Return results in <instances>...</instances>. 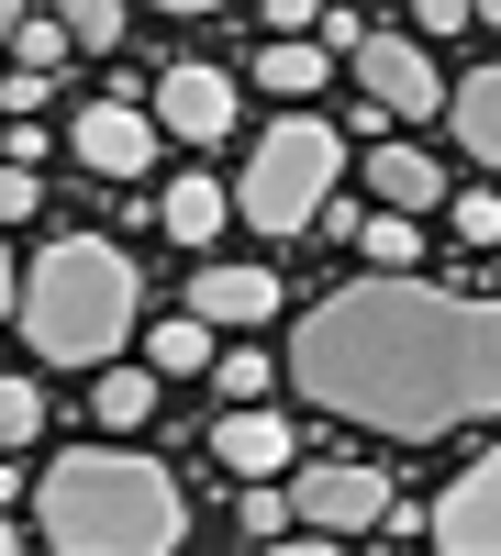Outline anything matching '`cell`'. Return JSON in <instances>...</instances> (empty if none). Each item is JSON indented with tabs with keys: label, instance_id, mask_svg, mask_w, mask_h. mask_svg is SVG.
<instances>
[{
	"label": "cell",
	"instance_id": "6da1fadb",
	"mask_svg": "<svg viewBox=\"0 0 501 556\" xmlns=\"http://www.w3.org/2000/svg\"><path fill=\"white\" fill-rule=\"evenodd\" d=\"M290 379L312 412L368 434H458L501 412V301L424 278H346L290 323Z\"/></svg>",
	"mask_w": 501,
	"mask_h": 556
},
{
	"label": "cell",
	"instance_id": "d6986e66",
	"mask_svg": "<svg viewBox=\"0 0 501 556\" xmlns=\"http://www.w3.org/2000/svg\"><path fill=\"white\" fill-rule=\"evenodd\" d=\"M324 67H335V56H324L312 34H301V45H267V89H290V101H301V89H324Z\"/></svg>",
	"mask_w": 501,
	"mask_h": 556
},
{
	"label": "cell",
	"instance_id": "4dcf8cb0",
	"mask_svg": "<svg viewBox=\"0 0 501 556\" xmlns=\"http://www.w3.org/2000/svg\"><path fill=\"white\" fill-rule=\"evenodd\" d=\"M0 556H34V545H23V534H12V513H0Z\"/></svg>",
	"mask_w": 501,
	"mask_h": 556
},
{
	"label": "cell",
	"instance_id": "8992f818",
	"mask_svg": "<svg viewBox=\"0 0 501 556\" xmlns=\"http://www.w3.org/2000/svg\"><path fill=\"white\" fill-rule=\"evenodd\" d=\"M346 67H356V89L379 101V123H390V112H446V78H435V56H424L413 34H356Z\"/></svg>",
	"mask_w": 501,
	"mask_h": 556
},
{
	"label": "cell",
	"instance_id": "7402d4cb",
	"mask_svg": "<svg viewBox=\"0 0 501 556\" xmlns=\"http://www.w3.org/2000/svg\"><path fill=\"white\" fill-rule=\"evenodd\" d=\"M446 223L458 245H501V190H446Z\"/></svg>",
	"mask_w": 501,
	"mask_h": 556
},
{
	"label": "cell",
	"instance_id": "2e32d148",
	"mask_svg": "<svg viewBox=\"0 0 501 556\" xmlns=\"http://www.w3.org/2000/svg\"><path fill=\"white\" fill-rule=\"evenodd\" d=\"M356 256H368V278H413V256H424V223L368 212V223H356Z\"/></svg>",
	"mask_w": 501,
	"mask_h": 556
},
{
	"label": "cell",
	"instance_id": "ac0fdd59",
	"mask_svg": "<svg viewBox=\"0 0 501 556\" xmlns=\"http://www.w3.org/2000/svg\"><path fill=\"white\" fill-rule=\"evenodd\" d=\"M12 67H23V78H57V67H67V23H57V12H23V23H12Z\"/></svg>",
	"mask_w": 501,
	"mask_h": 556
},
{
	"label": "cell",
	"instance_id": "5bb4252c",
	"mask_svg": "<svg viewBox=\"0 0 501 556\" xmlns=\"http://www.w3.org/2000/svg\"><path fill=\"white\" fill-rule=\"evenodd\" d=\"M89 412H101L112 434H134L156 412V367H101V379H89Z\"/></svg>",
	"mask_w": 501,
	"mask_h": 556
},
{
	"label": "cell",
	"instance_id": "44dd1931",
	"mask_svg": "<svg viewBox=\"0 0 501 556\" xmlns=\"http://www.w3.org/2000/svg\"><path fill=\"white\" fill-rule=\"evenodd\" d=\"M34 434H45V390H34V379H0V456L34 445Z\"/></svg>",
	"mask_w": 501,
	"mask_h": 556
},
{
	"label": "cell",
	"instance_id": "7a4b0ae2",
	"mask_svg": "<svg viewBox=\"0 0 501 556\" xmlns=\"http://www.w3.org/2000/svg\"><path fill=\"white\" fill-rule=\"evenodd\" d=\"M178 479L134 445H78L34 479V534L45 556H178Z\"/></svg>",
	"mask_w": 501,
	"mask_h": 556
},
{
	"label": "cell",
	"instance_id": "7c38bea8",
	"mask_svg": "<svg viewBox=\"0 0 501 556\" xmlns=\"http://www.w3.org/2000/svg\"><path fill=\"white\" fill-rule=\"evenodd\" d=\"M279 312V278L267 267H201L190 278V323H267Z\"/></svg>",
	"mask_w": 501,
	"mask_h": 556
},
{
	"label": "cell",
	"instance_id": "d4e9b609",
	"mask_svg": "<svg viewBox=\"0 0 501 556\" xmlns=\"http://www.w3.org/2000/svg\"><path fill=\"white\" fill-rule=\"evenodd\" d=\"M301 23H324L312 0H267V45H301Z\"/></svg>",
	"mask_w": 501,
	"mask_h": 556
},
{
	"label": "cell",
	"instance_id": "52a82bcc",
	"mask_svg": "<svg viewBox=\"0 0 501 556\" xmlns=\"http://www.w3.org/2000/svg\"><path fill=\"white\" fill-rule=\"evenodd\" d=\"M446 556H501V445L479 456V468H458V490L435 501V523H424Z\"/></svg>",
	"mask_w": 501,
	"mask_h": 556
},
{
	"label": "cell",
	"instance_id": "f546056e",
	"mask_svg": "<svg viewBox=\"0 0 501 556\" xmlns=\"http://www.w3.org/2000/svg\"><path fill=\"white\" fill-rule=\"evenodd\" d=\"M12 501H23V468H0V513H12Z\"/></svg>",
	"mask_w": 501,
	"mask_h": 556
},
{
	"label": "cell",
	"instance_id": "4fadbf2b",
	"mask_svg": "<svg viewBox=\"0 0 501 556\" xmlns=\"http://www.w3.org/2000/svg\"><path fill=\"white\" fill-rule=\"evenodd\" d=\"M446 134H458L479 167H501V67H479V78L446 89Z\"/></svg>",
	"mask_w": 501,
	"mask_h": 556
},
{
	"label": "cell",
	"instance_id": "30bf717a",
	"mask_svg": "<svg viewBox=\"0 0 501 556\" xmlns=\"http://www.w3.org/2000/svg\"><path fill=\"white\" fill-rule=\"evenodd\" d=\"M368 201H390L401 223H413V212L446 201V167H435L424 146H390V134H379V146H368Z\"/></svg>",
	"mask_w": 501,
	"mask_h": 556
},
{
	"label": "cell",
	"instance_id": "e0dca14e",
	"mask_svg": "<svg viewBox=\"0 0 501 556\" xmlns=\"http://www.w3.org/2000/svg\"><path fill=\"white\" fill-rule=\"evenodd\" d=\"M146 356H156V379H201V367H212V323H190V312H167Z\"/></svg>",
	"mask_w": 501,
	"mask_h": 556
},
{
	"label": "cell",
	"instance_id": "603a6c76",
	"mask_svg": "<svg viewBox=\"0 0 501 556\" xmlns=\"http://www.w3.org/2000/svg\"><path fill=\"white\" fill-rule=\"evenodd\" d=\"M212 379L235 390V412H256V401H267V356H256V345H235V356H212Z\"/></svg>",
	"mask_w": 501,
	"mask_h": 556
},
{
	"label": "cell",
	"instance_id": "484cf974",
	"mask_svg": "<svg viewBox=\"0 0 501 556\" xmlns=\"http://www.w3.org/2000/svg\"><path fill=\"white\" fill-rule=\"evenodd\" d=\"M45 89H57V78H23V67H12V78H0V112H23V123H34V112H45Z\"/></svg>",
	"mask_w": 501,
	"mask_h": 556
},
{
	"label": "cell",
	"instance_id": "4316f807",
	"mask_svg": "<svg viewBox=\"0 0 501 556\" xmlns=\"http://www.w3.org/2000/svg\"><path fill=\"white\" fill-rule=\"evenodd\" d=\"M34 201H45V190H34V167H0V223H23Z\"/></svg>",
	"mask_w": 501,
	"mask_h": 556
},
{
	"label": "cell",
	"instance_id": "277c9868",
	"mask_svg": "<svg viewBox=\"0 0 501 556\" xmlns=\"http://www.w3.org/2000/svg\"><path fill=\"white\" fill-rule=\"evenodd\" d=\"M335 167H346V134L335 123H267L256 134V156H246V190H235V212L256 223V235H312L324 223V201H335Z\"/></svg>",
	"mask_w": 501,
	"mask_h": 556
},
{
	"label": "cell",
	"instance_id": "ffe728a7",
	"mask_svg": "<svg viewBox=\"0 0 501 556\" xmlns=\"http://www.w3.org/2000/svg\"><path fill=\"white\" fill-rule=\"evenodd\" d=\"M57 23H67V45H78V56H112L134 12H112V0H78V12H57Z\"/></svg>",
	"mask_w": 501,
	"mask_h": 556
},
{
	"label": "cell",
	"instance_id": "cb8c5ba5",
	"mask_svg": "<svg viewBox=\"0 0 501 556\" xmlns=\"http://www.w3.org/2000/svg\"><path fill=\"white\" fill-rule=\"evenodd\" d=\"M279 523H290V501L256 479V490H246V534H256V545H279Z\"/></svg>",
	"mask_w": 501,
	"mask_h": 556
},
{
	"label": "cell",
	"instance_id": "1f68e13d",
	"mask_svg": "<svg viewBox=\"0 0 501 556\" xmlns=\"http://www.w3.org/2000/svg\"><path fill=\"white\" fill-rule=\"evenodd\" d=\"M12 23H23V12H12V0H0V45H12Z\"/></svg>",
	"mask_w": 501,
	"mask_h": 556
},
{
	"label": "cell",
	"instance_id": "f1b7e54d",
	"mask_svg": "<svg viewBox=\"0 0 501 556\" xmlns=\"http://www.w3.org/2000/svg\"><path fill=\"white\" fill-rule=\"evenodd\" d=\"M23 301V267H12V245H0V312H12Z\"/></svg>",
	"mask_w": 501,
	"mask_h": 556
},
{
	"label": "cell",
	"instance_id": "5b68a950",
	"mask_svg": "<svg viewBox=\"0 0 501 556\" xmlns=\"http://www.w3.org/2000/svg\"><path fill=\"white\" fill-rule=\"evenodd\" d=\"M290 513H301V534H368V523H390V468H356V456H335V468H301L290 479Z\"/></svg>",
	"mask_w": 501,
	"mask_h": 556
},
{
	"label": "cell",
	"instance_id": "9a60e30c",
	"mask_svg": "<svg viewBox=\"0 0 501 556\" xmlns=\"http://www.w3.org/2000/svg\"><path fill=\"white\" fill-rule=\"evenodd\" d=\"M223 212H235V201H223V190H212V178H178V190L156 201V223H167V235H178V245H212V235H223Z\"/></svg>",
	"mask_w": 501,
	"mask_h": 556
},
{
	"label": "cell",
	"instance_id": "3957f363",
	"mask_svg": "<svg viewBox=\"0 0 501 556\" xmlns=\"http://www.w3.org/2000/svg\"><path fill=\"white\" fill-rule=\"evenodd\" d=\"M12 323H23V345L45 367H89V379H101V367L123 356V334H134V256L112 235H57L23 267Z\"/></svg>",
	"mask_w": 501,
	"mask_h": 556
},
{
	"label": "cell",
	"instance_id": "83f0119b",
	"mask_svg": "<svg viewBox=\"0 0 501 556\" xmlns=\"http://www.w3.org/2000/svg\"><path fill=\"white\" fill-rule=\"evenodd\" d=\"M267 556H346V545H335V534H279Z\"/></svg>",
	"mask_w": 501,
	"mask_h": 556
},
{
	"label": "cell",
	"instance_id": "ba28073f",
	"mask_svg": "<svg viewBox=\"0 0 501 556\" xmlns=\"http://www.w3.org/2000/svg\"><path fill=\"white\" fill-rule=\"evenodd\" d=\"M146 123L190 134V146H223V134H235V78H223V67H167V78H156V112H146Z\"/></svg>",
	"mask_w": 501,
	"mask_h": 556
},
{
	"label": "cell",
	"instance_id": "8fae6325",
	"mask_svg": "<svg viewBox=\"0 0 501 556\" xmlns=\"http://www.w3.org/2000/svg\"><path fill=\"white\" fill-rule=\"evenodd\" d=\"M212 456L256 490V479H279V468H290V424H279V412H223V424H212Z\"/></svg>",
	"mask_w": 501,
	"mask_h": 556
},
{
	"label": "cell",
	"instance_id": "9c48e42d",
	"mask_svg": "<svg viewBox=\"0 0 501 556\" xmlns=\"http://www.w3.org/2000/svg\"><path fill=\"white\" fill-rule=\"evenodd\" d=\"M78 167H101V178H146V167H156V123L134 112V101H89V112H78Z\"/></svg>",
	"mask_w": 501,
	"mask_h": 556
}]
</instances>
